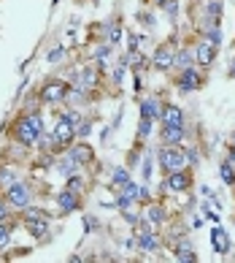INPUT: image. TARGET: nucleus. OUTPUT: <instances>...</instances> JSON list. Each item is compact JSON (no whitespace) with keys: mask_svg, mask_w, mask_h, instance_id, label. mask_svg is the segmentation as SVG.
<instances>
[{"mask_svg":"<svg viewBox=\"0 0 235 263\" xmlns=\"http://www.w3.org/2000/svg\"><path fill=\"white\" fill-rule=\"evenodd\" d=\"M54 171L57 174H60V177H73V174H78V171H81V165H78L73 158H71V155H62V158H57V163H54Z\"/></svg>","mask_w":235,"mask_h":263,"instance_id":"obj_18","label":"nucleus"},{"mask_svg":"<svg viewBox=\"0 0 235 263\" xmlns=\"http://www.w3.org/2000/svg\"><path fill=\"white\" fill-rule=\"evenodd\" d=\"M187 125H165L162 122V128H160V141L162 144H168V147H179V144L187 139Z\"/></svg>","mask_w":235,"mask_h":263,"instance_id":"obj_11","label":"nucleus"},{"mask_svg":"<svg viewBox=\"0 0 235 263\" xmlns=\"http://www.w3.org/2000/svg\"><path fill=\"white\" fill-rule=\"evenodd\" d=\"M189 65H195V49H192V46H181V49H176V60H173L176 71L189 68Z\"/></svg>","mask_w":235,"mask_h":263,"instance_id":"obj_21","label":"nucleus"},{"mask_svg":"<svg viewBox=\"0 0 235 263\" xmlns=\"http://www.w3.org/2000/svg\"><path fill=\"white\" fill-rule=\"evenodd\" d=\"M11 231H14V222H11V220H3V222H0V250H3L8 241H11Z\"/></svg>","mask_w":235,"mask_h":263,"instance_id":"obj_32","label":"nucleus"},{"mask_svg":"<svg viewBox=\"0 0 235 263\" xmlns=\"http://www.w3.org/2000/svg\"><path fill=\"white\" fill-rule=\"evenodd\" d=\"M173 258L179 260V263H195V260H198V252H195L189 236H187V239H181L179 245L173 247Z\"/></svg>","mask_w":235,"mask_h":263,"instance_id":"obj_16","label":"nucleus"},{"mask_svg":"<svg viewBox=\"0 0 235 263\" xmlns=\"http://www.w3.org/2000/svg\"><path fill=\"white\" fill-rule=\"evenodd\" d=\"M217 54H219V49H213V46L208 41H203V38L195 44V65L198 68H211L213 60H217Z\"/></svg>","mask_w":235,"mask_h":263,"instance_id":"obj_12","label":"nucleus"},{"mask_svg":"<svg viewBox=\"0 0 235 263\" xmlns=\"http://www.w3.org/2000/svg\"><path fill=\"white\" fill-rule=\"evenodd\" d=\"M49 220L52 217H35V220H25L22 226L27 228V233L35 239H46V236H52V226H49Z\"/></svg>","mask_w":235,"mask_h":263,"instance_id":"obj_15","label":"nucleus"},{"mask_svg":"<svg viewBox=\"0 0 235 263\" xmlns=\"http://www.w3.org/2000/svg\"><path fill=\"white\" fill-rule=\"evenodd\" d=\"M162 11L168 14L170 22H179V14H181V0H168V6H165Z\"/></svg>","mask_w":235,"mask_h":263,"instance_id":"obj_33","label":"nucleus"},{"mask_svg":"<svg viewBox=\"0 0 235 263\" xmlns=\"http://www.w3.org/2000/svg\"><path fill=\"white\" fill-rule=\"evenodd\" d=\"M165 125H187V117H184V109L176 103H165L162 106V120Z\"/></svg>","mask_w":235,"mask_h":263,"instance_id":"obj_17","label":"nucleus"},{"mask_svg":"<svg viewBox=\"0 0 235 263\" xmlns=\"http://www.w3.org/2000/svg\"><path fill=\"white\" fill-rule=\"evenodd\" d=\"M152 174H154V149L146 147L143 149V158H141V177H143V182H149Z\"/></svg>","mask_w":235,"mask_h":263,"instance_id":"obj_23","label":"nucleus"},{"mask_svg":"<svg viewBox=\"0 0 235 263\" xmlns=\"http://www.w3.org/2000/svg\"><path fill=\"white\" fill-rule=\"evenodd\" d=\"M65 152L71 155V158H73L78 165H81V168H87V165H92V163H95V149H92L84 139H76V141L71 144V147L65 149Z\"/></svg>","mask_w":235,"mask_h":263,"instance_id":"obj_9","label":"nucleus"},{"mask_svg":"<svg viewBox=\"0 0 235 263\" xmlns=\"http://www.w3.org/2000/svg\"><path fill=\"white\" fill-rule=\"evenodd\" d=\"M219 177H222V182L227 184V187H235V163H230L227 158H224L219 163Z\"/></svg>","mask_w":235,"mask_h":263,"instance_id":"obj_24","label":"nucleus"},{"mask_svg":"<svg viewBox=\"0 0 235 263\" xmlns=\"http://www.w3.org/2000/svg\"><path fill=\"white\" fill-rule=\"evenodd\" d=\"M133 203H138V201H135V198H130V196H124V193H119V196H116V209H119V212L130 209Z\"/></svg>","mask_w":235,"mask_h":263,"instance_id":"obj_34","label":"nucleus"},{"mask_svg":"<svg viewBox=\"0 0 235 263\" xmlns=\"http://www.w3.org/2000/svg\"><path fill=\"white\" fill-rule=\"evenodd\" d=\"M57 206H60V217H68V214H73L84 206V201L78 193H73L71 187H62L57 193Z\"/></svg>","mask_w":235,"mask_h":263,"instance_id":"obj_8","label":"nucleus"},{"mask_svg":"<svg viewBox=\"0 0 235 263\" xmlns=\"http://www.w3.org/2000/svg\"><path fill=\"white\" fill-rule=\"evenodd\" d=\"M19 179V171H14V168H0V187H11V184Z\"/></svg>","mask_w":235,"mask_h":263,"instance_id":"obj_30","label":"nucleus"},{"mask_svg":"<svg viewBox=\"0 0 235 263\" xmlns=\"http://www.w3.org/2000/svg\"><path fill=\"white\" fill-rule=\"evenodd\" d=\"M211 250L217 252V255H230V250H232V236L224 228H219V222H217V228L211 231Z\"/></svg>","mask_w":235,"mask_h":263,"instance_id":"obj_13","label":"nucleus"},{"mask_svg":"<svg viewBox=\"0 0 235 263\" xmlns=\"http://www.w3.org/2000/svg\"><path fill=\"white\" fill-rule=\"evenodd\" d=\"M65 187H71L73 193H78V196H81V193L87 190V179H84V174H73V177H68V179H65Z\"/></svg>","mask_w":235,"mask_h":263,"instance_id":"obj_26","label":"nucleus"},{"mask_svg":"<svg viewBox=\"0 0 235 263\" xmlns=\"http://www.w3.org/2000/svg\"><path fill=\"white\" fill-rule=\"evenodd\" d=\"M92 133V120H81V125L76 128V139H87Z\"/></svg>","mask_w":235,"mask_h":263,"instance_id":"obj_37","label":"nucleus"},{"mask_svg":"<svg viewBox=\"0 0 235 263\" xmlns=\"http://www.w3.org/2000/svg\"><path fill=\"white\" fill-rule=\"evenodd\" d=\"M76 3H84V0H76Z\"/></svg>","mask_w":235,"mask_h":263,"instance_id":"obj_44","label":"nucleus"},{"mask_svg":"<svg viewBox=\"0 0 235 263\" xmlns=\"http://www.w3.org/2000/svg\"><path fill=\"white\" fill-rule=\"evenodd\" d=\"M119 214H122V220L127 222V226H133V228H135V226H138V222H141V217H138V214H135V212H130V209H124V212H119Z\"/></svg>","mask_w":235,"mask_h":263,"instance_id":"obj_38","label":"nucleus"},{"mask_svg":"<svg viewBox=\"0 0 235 263\" xmlns=\"http://www.w3.org/2000/svg\"><path fill=\"white\" fill-rule=\"evenodd\" d=\"M143 217L149 220L152 226H165V222H168V209L160 206V203H149V209H146Z\"/></svg>","mask_w":235,"mask_h":263,"instance_id":"obj_20","label":"nucleus"},{"mask_svg":"<svg viewBox=\"0 0 235 263\" xmlns=\"http://www.w3.org/2000/svg\"><path fill=\"white\" fill-rule=\"evenodd\" d=\"M205 82H208V76H205L203 71H198L195 65L181 68V71H176V73H173V84H176V90L184 92V95H192V92L203 90Z\"/></svg>","mask_w":235,"mask_h":263,"instance_id":"obj_3","label":"nucleus"},{"mask_svg":"<svg viewBox=\"0 0 235 263\" xmlns=\"http://www.w3.org/2000/svg\"><path fill=\"white\" fill-rule=\"evenodd\" d=\"M73 82L68 79H49L46 84H41V90H38L35 101L44 103V106H60L68 101V92H71Z\"/></svg>","mask_w":235,"mask_h":263,"instance_id":"obj_2","label":"nucleus"},{"mask_svg":"<svg viewBox=\"0 0 235 263\" xmlns=\"http://www.w3.org/2000/svg\"><path fill=\"white\" fill-rule=\"evenodd\" d=\"M57 3H60V0H52V8H54V6H57Z\"/></svg>","mask_w":235,"mask_h":263,"instance_id":"obj_42","label":"nucleus"},{"mask_svg":"<svg viewBox=\"0 0 235 263\" xmlns=\"http://www.w3.org/2000/svg\"><path fill=\"white\" fill-rule=\"evenodd\" d=\"M44 133H46V122H44V114L35 103L25 106V109L19 111V117L14 120V125H11L14 141L22 144V147H35V144L44 139Z\"/></svg>","mask_w":235,"mask_h":263,"instance_id":"obj_1","label":"nucleus"},{"mask_svg":"<svg viewBox=\"0 0 235 263\" xmlns=\"http://www.w3.org/2000/svg\"><path fill=\"white\" fill-rule=\"evenodd\" d=\"M200 193H203L205 198H211V196H213V190H211V187H200Z\"/></svg>","mask_w":235,"mask_h":263,"instance_id":"obj_41","label":"nucleus"},{"mask_svg":"<svg viewBox=\"0 0 235 263\" xmlns=\"http://www.w3.org/2000/svg\"><path fill=\"white\" fill-rule=\"evenodd\" d=\"M152 133H154V120H149V117H141V122H138V130H135V141H141V144H149Z\"/></svg>","mask_w":235,"mask_h":263,"instance_id":"obj_22","label":"nucleus"},{"mask_svg":"<svg viewBox=\"0 0 235 263\" xmlns=\"http://www.w3.org/2000/svg\"><path fill=\"white\" fill-rule=\"evenodd\" d=\"M232 144H235V133H232Z\"/></svg>","mask_w":235,"mask_h":263,"instance_id":"obj_43","label":"nucleus"},{"mask_svg":"<svg viewBox=\"0 0 235 263\" xmlns=\"http://www.w3.org/2000/svg\"><path fill=\"white\" fill-rule=\"evenodd\" d=\"M135 16H138V25H141V27H146V30H154V27H157L154 14H152V11H146V8H141V11L135 14Z\"/></svg>","mask_w":235,"mask_h":263,"instance_id":"obj_31","label":"nucleus"},{"mask_svg":"<svg viewBox=\"0 0 235 263\" xmlns=\"http://www.w3.org/2000/svg\"><path fill=\"white\" fill-rule=\"evenodd\" d=\"M130 168L127 165H116V168H111V184L114 187H124L127 182H130Z\"/></svg>","mask_w":235,"mask_h":263,"instance_id":"obj_25","label":"nucleus"},{"mask_svg":"<svg viewBox=\"0 0 235 263\" xmlns=\"http://www.w3.org/2000/svg\"><path fill=\"white\" fill-rule=\"evenodd\" d=\"M176 49H179L176 35L168 38V41H162V44H157V49L152 52V68H154V71L170 73L173 71V60H176Z\"/></svg>","mask_w":235,"mask_h":263,"instance_id":"obj_4","label":"nucleus"},{"mask_svg":"<svg viewBox=\"0 0 235 263\" xmlns=\"http://www.w3.org/2000/svg\"><path fill=\"white\" fill-rule=\"evenodd\" d=\"M122 38H124V27H122V14L116 11V14H114V16L109 19V22L103 25V41H109V44L114 46V49H116V46L122 44Z\"/></svg>","mask_w":235,"mask_h":263,"instance_id":"obj_10","label":"nucleus"},{"mask_svg":"<svg viewBox=\"0 0 235 263\" xmlns=\"http://www.w3.org/2000/svg\"><path fill=\"white\" fill-rule=\"evenodd\" d=\"M135 245H138L141 252H157L160 250V239H157L154 231H141L138 236H135Z\"/></svg>","mask_w":235,"mask_h":263,"instance_id":"obj_19","label":"nucleus"},{"mask_svg":"<svg viewBox=\"0 0 235 263\" xmlns=\"http://www.w3.org/2000/svg\"><path fill=\"white\" fill-rule=\"evenodd\" d=\"M165 184H168V190L170 193H187L192 190V184H195V177H192V168H179V171H170V174H165Z\"/></svg>","mask_w":235,"mask_h":263,"instance_id":"obj_7","label":"nucleus"},{"mask_svg":"<svg viewBox=\"0 0 235 263\" xmlns=\"http://www.w3.org/2000/svg\"><path fill=\"white\" fill-rule=\"evenodd\" d=\"M162 101L157 98V95H146V98H141V103H138V111H141V117H149V120H162Z\"/></svg>","mask_w":235,"mask_h":263,"instance_id":"obj_14","label":"nucleus"},{"mask_svg":"<svg viewBox=\"0 0 235 263\" xmlns=\"http://www.w3.org/2000/svg\"><path fill=\"white\" fill-rule=\"evenodd\" d=\"M11 214H14V206H11V203L6 201V196H3V198H0V222H3V220H11Z\"/></svg>","mask_w":235,"mask_h":263,"instance_id":"obj_35","label":"nucleus"},{"mask_svg":"<svg viewBox=\"0 0 235 263\" xmlns=\"http://www.w3.org/2000/svg\"><path fill=\"white\" fill-rule=\"evenodd\" d=\"M203 217H205V220H211L213 226H217V222H219V214L213 212V209L208 206V203H203Z\"/></svg>","mask_w":235,"mask_h":263,"instance_id":"obj_39","label":"nucleus"},{"mask_svg":"<svg viewBox=\"0 0 235 263\" xmlns=\"http://www.w3.org/2000/svg\"><path fill=\"white\" fill-rule=\"evenodd\" d=\"M157 163H160V171L162 174H170V171H179L187 165V158H184V147H168V144H162L160 149H157Z\"/></svg>","mask_w":235,"mask_h":263,"instance_id":"obj_5","label":"nucleus"},{"mask_svg":"<svg viewBox=\"0 0 235 263\" xmlns=\"http://www.w3.org/2000/svg\"><path fill=\"white\" fill-rule=\"evenodd\" d=\"M203 41H208L213 49H219L222 46V27H208V30H203Z\"/></svg>","mask_w":235,"mask_h":263,"instance_id":"obj_27","label":"nucleus"},{"mask_svg":"<svg viewBox=\"0 0 235 263\" xmlns=\"http://www.w3.org/2000/svg\"><path fill=\"white\" fill-rule=\"evenodd\" d=\"M33 196H35V190H33L25 179H16L11 187H6V201L11 203L16 212H22L25 206H30V203H33Z\"/></svg>","mask_w":235,"mask_h":263,"instance_id":"obj_6","label":"nucleus"},{"mask_svg":"<svg viewBox=\"0 0 235 263\" xmlns=\"http://www.w3.org/2000/svg\"><path fill=\"white\" fill-rule=\"evenodd\" d=\"M184 158H187L189 165H198V163H200V152H198V147H184Z\"/></svg>","mask_w":235,"mask_h":263,"instance_id":"obj_36","label":"nucleus"},{"mask_svg":"<svg viewBox=\"0 0 235 263\" xmlns=\"http://www.w3.org/2000/svg\"><path fill=\"white\" fill-rule=\"evenodd\" d=\"M81 228H84V236H90V233L100 231V220H97L95 214H84V220H81Z\"/></svg>","mask_w":235,"mask_h":263,"instance_id":"obj_29","label":"nucleus"},{"mask_svg":"<svg viewBox=\"0 0 235 263\" xmlns=\"http://www.w3.org/2000/svg\"><path fill=\"white\" fill-rule=\"evenodd\" d=\"M65 57H68V46H65V44H57L54 49H52V52L46 54V63H52V65H57V63H60V60H65Z\"/></svg>","mask_w":235,"mask_h":263,"instance_id":"obj_28","label":"nucleus"},{"mask_svg":"<svg viewBox=\"0 0 235 263\" xmlns=\"http://www.w3.org/2000/svg\"><path fill=\"white\" fill-rule=\"evenodd\" d=\"M227 76H230V79H235V57H232V63H230V68H227Z\"/></svg>","mask_w":235,"mask_h":263,"instance_id":"obj_40","label":"nucleus"}]
</instances>
